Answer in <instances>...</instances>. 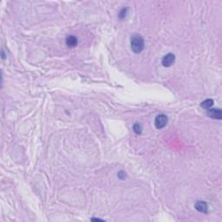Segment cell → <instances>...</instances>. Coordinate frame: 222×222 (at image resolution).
Segmentation results:
<instances>
[{"label":"cell","instance_id":"1","mask_svg":"<svg viewBox=\"0 0 222 222\" xmlns=\"http://www.w3.org/2000/svg\"><path fill=\"white\" fill-rule=\"evenodd\" d=\"M130 46L135 54H139L144 49V39L140 35L134 34L130 39Z\"/></svg>","mask_w":222,"mask_h":222},{"label":"cell","instance_id":"2","mask_svg":"<svg viewBox=\"0 0 222 222\" xmlns=\"http://www.w3.org/2000/svg\"><path fill=\"white\" fill-rule=\"evenodd\" d=\"M167 121H168L167 116L161 114V115L156 116V120H155V125H156L157 129H163V128L166 127Z\"/></svg>","mask_w":222,"mask_h":222},{"label":"cell","instance_id":"3","mask_svg":"<svg viewBox=\"0 0 222 222\" xmlns=\"http://www.w3.org/2000/svg\"><path fill=\"white\" fill-rule=\"evenodd\" d=\"M174 61H175V56L173 53H168L163 56L161 63L164 67H170L174 64Z\"/></svg>","mask_w":222,"mask_h":222},{"label":"cell","instance_id":"4","mask_svg":"<svg viewBox=\"0 0 222 222\" xmlns=\"http://www.w3.org/2000/svg\"><path fill=\"white\" fill-rule=\"evenodd\" d=\"M207 115L213 119L220 120L222 118V112L219 108H209L207 109Z\"/></svg>","mask_w":222,"mask_h":222},{"label":"cell","instance_id":"5","mask_svg":"<svg viewBox=\"0 0 222 222\" xmlns=\"http://www.w3.org/2000/svg\"><path fill=\"white\" fill-rule=\"evenodd\" d=\"M194 207H195L197 211L200 212V213H204V214H207V210H208L207 204L205 201H202V200L197 201L195 205H194Z\"/></svg>","mask_w":222,"mask_h":222},{"label":"cell","instance_id":"6","mask_svg":"<svg viewBox=\"0 0 222 222\" xmlns=\"http://www.w3.org/2000/svg\"><path fill=\"white\" fill-rule=\"evenodd\" d=\"M66 45L70 48H73L77 45V38L74 36H69L66 38Z\"/></svg>","mask_w":222,"mask_h":222},{"label":"cell","instance_id":"7","mask_svg":"<svg viewBox=\"0 0 222 222\" xmlns=\"http://www.w3.org/2000/svg\"><path fill=\"white\" fill-rule=\"evenodd\" d=\"M213 105H214V101L212 99H207V100H205L200 103V106L205 109H209Z\"/></svg>","mask_w":222,"mask_h":222},{"label":"cell","instance_id":"8","mask_svg":"<svg viewBox=\"0 0 222 222\" xmlns=\"http://www.w3.org/2000/svg\"><path fill=\"white\" fill-rule=\"evenodd\" d=\"M133 129L134 131L136 134H141V131H142V127H141V124H139V123H135V124L134 125Z\"/></svg>","mask_w":222,"mask_h":222},{"label":"cell","instance_id":"9","mask_svg":"<svg viewBox=\"0 0 222 222\" xmlns=\"http://www.w3.org/2000/svg\"><path fill=\"white\" fill-rule=\"evenodd\" d=\"M127 8H123L122 11H120V13H119V18H125V16H126V13H127Z\"/></svg>","mask_w":222,"mask_h":222},{"label":"cell","instance_id":"10","mask_svg":"<svg viewBox=\"0 0 222 222\" xmlns=\"http://www.w3.org/2000/svg\"><path fill=\"white\" fill-rule=\"evenodd\" d=\"M117 176H118V178L120 179V180H123V179H125L126 178V173L124 172V171H119L118 172V174H117Z\"/></svg>","mask_w":222,"mask_h":222}]
</instances>
